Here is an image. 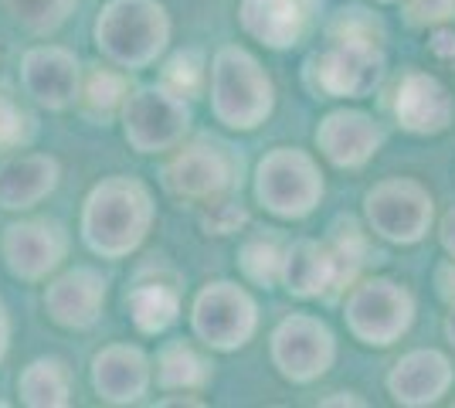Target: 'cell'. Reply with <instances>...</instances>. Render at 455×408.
Instances as JSON below:
<instances>
[{"mask_svg": "<svg viewBox=\"0 0 455 408\" xmlns=\"http://www.w3.org/2000/svg\"><path fill=\"white\" fill-rule=\"evenodd\" d=\"M387 72L380 24L361 7L340 11L330 28V44L306 61V82L330 99H367Z\"/></svg>", "mask_w": 455, "mask_h": 408, "instance_id": "6da1fadb", "label": "cell"}, {"mask_svg": "<svg viewBox=\"0 0 455 408\" xmlns=\"http://www.w3.org/2000/svg\"><path fill=\"white\" fill-rule=\"evenodd\" d=\"M156 204L150 188L136 177L113 174L99 180L82 208V238L102 259L133 255L153 228Z\"/></svg>", "mask_w": 455, "mask_h": 408, "instance_id": "7a4b0ae2", "label": "cell"}, {"mask_svg": "<svg viewBox=\"0 0 455 408\" xmlns=\"http://www.w3.org/2000/svg\"><path fill=\"white\" fill-rule=\"evenodd\" d=\"M171 14L160 0H109L95 18V44L106 59L143 72L167 52Z\"/></svg>", "mask_w": 455, "mask_h": 408, "instance_id": "3957f363", "label": "cell"}, {"mask_svg": "<svg viewBox=\"0 0 455 408\" xmlns=\"http://www.w3.org/2000/svg\"><path fill=\"white\" fill-rule=\"evenodd\" d=\"M275 109V85L262 61L238 44H225L211 61V113L228 130H259Z\"/></svg>", "mask_w": 455, "mask_h": 408, "instance_id": "277c9868", "label": "cell"}, {"mask_svg": "<svg viewBox=\"0 0 455 408\" xmlns=\"http://www.w3.org/2000/svg\"><path fill=\"white\" fill-rule=\"evenodd\" d=\"M323 191L326 184L320 164L299 147H275L272 154L262 156L255 171V195L262 208L285 221H299L316 212Z\"/></svg>", "mask_w": 455, "mask_h": 408, "instance_id": "5b68a950", "label": "cell"}, {"mask_svg": "<svg viewBox=\"0 0 455 408\" xmlns=\"http://www.w3.org/2000/svg\"><path fill=\"white\" fill-rule=\"evenodd\" d=\"M415 313L418 307L411 290L398 279H387V276H374V279L357 283L347 296V307H343L347 331L367 348L398 344L401 337L411 331Z\"/></svg>", "mask_w": 455, "mask_h": 408, "instance_id": "8992f818", "label": "cell"}, {"mask_svg": "<svg viewBox=\"0 0 455 408\" xmlns=\"http://www.w3.org/2000/svg\"><path fill=\"white\" fill-rule=\"evenodd\" d=\"M371 232L391 245H418L435 225V197L415 177H387L363 195Z\"/></svg>", "mask_w": 455, "mask_h": 408, "instance_id": "52a82bcc", "label": "cell"}, {"mask_svg": "<svg viewBox=\"0 0 455 408\" xmlns=\"http://www.w3.org/2000/svg\"><path fill=\"white\" fill-rule=\"evenodd\" d=\"M190 130L188 96L173 92L171 85H147L136 89L123 102V133L126 143L140 154H164L177 150Z\"/></svg>", "mask_w": 455, "mask_h": 408, "instance_id": "ba28073f", "label": "cell"}, {"mask_svg": "<svg viewBox=\"0 0 455 408\" xmlns=\"http://www.w3.org/2000/svg\"><path fill=\"white\" fill-rule=\"evenodd\" d=\"M190 327L211 350H238L259 331V303L238 283L218 279L197 292Z\"/></svg>", "mask_w": 455, "mask_h": 408, "instance_id": "9c48e42d", "label": "cell"}, {"mask_svg": "<svg viewBox=\"0 0 455 408\" xmlns=\"http://www.w3.org/2000/svg\"><path fill=\"white\" fill-rule=\"evenodd\" d=\"M242 184V156L218 140H197L167 160L164 188L184 201H211Z\"/></svg>", "mask_w": 455, "mask_h": 408, "instance_id": "30bf717a", "label": "cell"}, {"mask_svg": "<svg viewBox=\"0 0 455 408\" xmlns=\"http://www.w3.org/2000/svg\"><path fill=\"white\" fill-rule=\"evenodd\" d=\"M272 364L292 385H309L323 378L337 361V337L320 316L289 313L272 331Z\"/></svg>", "mask_w": 455, "mask_h": 408, "instance_id": "8fae6325", "label": "cell"}, {"mask_svg": "<svg viewBox=\"0 0 455 408\" xmlns=\"http://www.w3.org/2000/svg\"><path fill=\"white\" fill-rule=\"evenodd\" d=\"M361 276V266H354L330 242L299 238L285 249L283 259V286L299 300L333 296V292L354 286Z\"/></svg>", "mask_w": 455, "mask_h": 408, "instance_id": "7c38bea8", "label": "cell"}, {"mask_svg": "<svg viewBox=\"0 0 455 408\" xmlns=\"http://www.w3.org/2000/svg\"><path fill=\"white\" fill-rule=\"evenodd\" d=\"M0 249L11 276L24 283H41L68 259V232L52 218H28L4 228Z\"/></svg>", "mask_w": 455, "mask_h": 408, "instance_id": "4fadbf2b", "label": "cell"}, {"mask_svg": "<svg viewBox=\"0 0 455 408\" xmlns=\"http://www.w3.org/2000/svg\"><path fill=\"white\" fill-rule=\"evenodd\" d=\"M395 119L404 133L411 136H438L455 123V96L452 89L432 72L408 68L395 89Z\"/></svg>", "mask_w": 455, "mask_h": 408, "instance_id": "5bb4252c", "label": "cell"}, {"mask_svg": "<svg viewBox=\"0 0 455 408\" xmlns=\"http://www.w3.org/2000/svg\"><path fill=\"white\" fill-rule=\"evenodd\" d=\"M20 85L44 109H68L82 96V65L68 48L38 44L20 59Z\"/></svg>", "mask_w": 455, "mask_h": 408, "instance_id": "9a60e30c", "label": "cell"}, {"mask_svg": "<svg viewBox=\"0 0 455 408\" xmlns=\"http://www.w3.org/2000/svg\"><path fill=\"white\" fill-rule=\"evenodd\" d=\"M109 283L92 266L65 269L44 290V310L65 331H92L106 307Z\"/></svg>", "mask_w": 455, "mask_h": 408, "instance_id": "2e32d148", "label": "cell"}, {"mask_svg": "<svg viewBox=\"0 0 455 408\" xmlns=\"http://www.w3.org/2000/svg\"><path fill=\"white\" fill-rule=\"evenodd\" d=\"M316 147L333 167L361 171L380 154L384 130L378 126V119L361 109H333L316 126Z\"/></svg>", "mask_w": 455, "mask_h": 408, "instance_id": "e0dca14e", "label": "cell"}, {"mask_svg": "<svg viewBox=\"0 0 455 408\" xmlns=\"http://www.w3.org/2000/svg\"><path fill=\"white\" fill-rule=\"evenodd\" d=\"M455 385V368L449 354L435 348H415L401 354L387 374L391 398L404 408H428L438 405Z\"/></svg>", "mask_w": 455, "mask_h": 408, "instance_id": "ac0fdd59", "label": "cell"}, {"mask_svg": "<svg viewBox=\"0 0 455 408\" xmlns=\"http://www.w3.org/2000/svg\"><path fill=\"white\" fill-rule=\"evenodd\" d=\"M150 385V357L133 344H109L92 357V388L109 405H136Z\"/></svg>", "mask_w": 455, "mask_h": 408, "instance_id": "d6986e66", "label": "cell"}, {"mask_svg": "<svg viewBox=\"0 0 455 408\" xmlns=\"http://www.w3.org/2000/svg\"><path fill=\"white\" fill-rule=\"evenodd\" d=\"M55 156L48 154H18L0 160V208L4 212H28L41 204L58 188Z\"/></svg>", "mask_w": 455, "mask_h": 408, "instance_id": "ffe728a7", "label": "cell"}, {"mask_svg": "<svg viewBox=\"0 0 455 408\" xmlns=\"http://www.w3.org/2000/svg\"><path fill=\"white\" fill-rule=\"evenodd\" d=\"M238 24L248 38H255L272 52H285L303 38V0H242Z\"/></svg>", "mask_w": 455, "mask_h": 408, "instance_id": "44dd1931", "label": "cell"}, {"mask_svg": "<svg viewBox=\"0 0 455 408\" xmlns=\"http://www.w3.org/2000/svg\"><path fill=\"white\" fill-rule=\"evenodd\" d=\"M18 395L31 408L72 405V371L61 357H38L20 371Z\"/></svg>", "mask_w": 455, "mask_h": 408, "instance_id": "7402d4cb", "label": "cell"}, {"mask_svg": "<svg viewBox=\"0 0 455 408\" xmlns=\"http://www.w3.org/2000/svg\"><path fill=\"white\" fill-rule=\"evenodd\" d=\"M126 310L130 320L140 333H156L171 331L180 316V292L167 286V283H136L130 296H126Z\"/></svg>", "mask_w": 455, "mask_h": 408, "instance_id": "603a6c76", "label": "cell"}, {"mask_svg": "<svg viewBox=\"0 0 455 408\" xmlns=\"http://www.w3.org/2000/svg\"><path fill=\"white\" fill-rule=\"evenodd\" d=\"M153 378L164 391H201L211 381V364L190 344L173 340L156 354Z\"/></svg>", "mask_w": 455, "mask_h": 408, "instance_id": "cb8c5ba5", "label": "cell"}, {"mask_svg": "<svg viewBox=\"0 0 455 408\" xmlns=\"http://www.w3.org/2000/svg\"><path fill=\"white\" fill-rule=\"evenodd\" d=\"M283 259L285 249L275 238H248L238 252V266H242V276L251 283L275 286V283H283Z\"/></svg>", "mask_w": 455, "mask_h": 408, "instance_id": "d4e9b609", "label": "cell"}, {"mask_svg": "<svg viewBox=\"0 0 455 408\" xmlns=\"http://www.w3.org/2000/svg\"><path fill=\"white\" fill-rule=\"evenodd\" d=\"M4 4L31 35H52L68 20L78 0H4Z\"/></svg>", "mask_w": 455, "mask_h": 408, "instance_id": "484cf974", "label": "cell"}, {"mask_svg": "<svg viewBox=\"0 0 455 408\" xmlns=\"http://www.w3.org/2000/svg\"><path fill=\"white\" fill-rule=\"evenodd\" d=\"M126 78L113 72V68H95L92 76L85 78V89H82V102L92 116H113L116 109H123L126 102Z\"/></svg>", "mask_w": 455, "mask_h": 408, "instance_id": "4316f807", "label": "cell"}, {"mask_svg": "<svg viewBox=\"0 0 455 408\" xmlns=\"http://www.w3.org/2000/svg\"><path fill=\"white\" fill-rule=\"evenodd\" d=\"M204 55L201 52H177L171 61H167V68H164V85H171L173 92H180V96H197L201 92V85H204Z\"/></svg>", "mask_w": 455, "mask_h": 408, "instance_id": "83f0119b", "label": "cell"}, {"mask_svg": "<svg viewBox=\"0 0 455 408\" xmlns=\"http://www.w3.org/2000/svg\"><path fill=\"white\" fill-rule=\"evenodd\" d=\"M248 225V212L242 201H235V197H211L204 214H201V228L208 235H231L238 232V228H245Z\"/></svg>", "mask_w": 455, "mask_h": 408, "instance_id": "f1b7e54d", "label": "cell"}, {"mask_svg": "<svg viewBox=\"0 0 455 408\" xmlns=\"http://www.w3.org/2000/svg\"><path fill=\"white\" fill-rule=\"evenodd\" d=\"M401 14L411 28L455 24V0H401Z\"/></svg>", "mask_w": 455, "mask_h": 408, "instance_id": "f546056e", "label": "cell"}, {"mask_svg": "<svg viewBox=\"0 0 455 408\" xmlns=\"http://www.w3.org/2000/svg\"><path fill=\"white\" fill-rule=\"evenodd\" d=\"M24 133H28V116L20 113V106L14 99L0 92V154L18 150Z\"/></svg>", "mask_w": 455, "mask_h": 408, "instance_id": "4dcf8cb0", "label": "cell"}, {"mask_svg": "<svg viewBox=\"0 0 455 408\" xmlns=\"http://www.w3.org/2000/svg\"><path fill=\"white\" fill-rule=\"evenodd\" d=\"M428 48H432V55L442 61H452L455 59V31L449 24H442V28H432V41H428Z\"/></svg>", "mask_w": 455, "mask_h": 408, "instance_id": "1f68e13d", "label": "cell"}, {"mask_svg": "<svg viewBox=\"0 0 455 408\" xmlns=\"http://www.w3.org/2000/svg\"><path fill=\"white\" fill-rule=\"evenodd\" d=\"M435 292L449 307L455 303V259H445L435 269Z\"/></svg>", "mask_w": 455, "mask_h": 408, "instance_id": "d6a6232c", "label": "cell"}, {"mask_svg": "<svg viewBox=\"0 0 455 408\" xmlns=\"http://www.w3.org/2000/svg\"><path fill=\"white\" fill-rule=\"evenodd\" d=\"M438 242H442L445 255H449V259H455V204L442 214V221H438Z\"/></svg>", "mask_w": 455, "mask_h": 408, "instance_id": "836d02e7", "label": "cell"}, {"mask_svg": "<svg viewBox=\"0 0 455 408\" xmlns=\"http://www.w3.org/2000/svg\"><path fill=\"white\" fill-rule=\"evenodd\" d=\"M7 344H11V316H7L4 303H0V361H4V354H7Z\"/></svg>", "mask_w": 455, "mask_h": 408, "instance_id": "e575fe53", "label": "cell"}, {"mask_svg": "<svg viewBox=\"0 0 455 408\" xmlns=\"http://www.w3.org/2000/svg\"><path fill=\"white\" fill-rule=\"evenodd\" d=\"M320 405H363L361 398H354L350 391H340V398H323Z\"/></svg>", "mask_w": 455, "mask_h": 408, "instance_id": "d590c367", "label": "cell"}, {"mask_svg": "<svg viewBox=\"0 0 455 408\" xmlns=\"http://www.w3.org/2000/svg\"><path fill=\"white\" fill-rule=\"evenodd\" d=\"M445 337H449V344L455 348V303L449 307V313H445Z\"/></svg>", "mask_w": 455, "mask_h": 408, "instance_id": "8d00e7d4", "label": "cell"}, {"mask_svg": "<svg viewBox=\"0 0 455 408\" xmlns=\"http://www.w3.org/2000/svg\"><path fill=\"white\" fill-rule=\"evenodd\" d=\"M378 4H401V0H378Z\"/></svg>", "mask_w": 455, "mask_h": 408, "instance_id": "74e56055", "label": "cell"}]
</instances>
